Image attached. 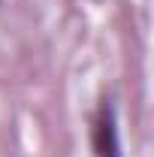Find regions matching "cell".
Returning a JSON list of instances; mask_svg holds the SVG:
<instances>
[{
  "label": "cell",
  "mask_w": 154,
  "mask_h": 157,
  "mask_svg": "<svg viewBox=\"0 0 154 157\" xmlns=\"http://www.w3.org/2000/svg\"><path fill=\"white\" fill-rule=\"evenodd\" d=\"M91 151H94V157H124L121 130H118V112L109 97L100 100L94 118H91Z\"/></svg>",
  "instance_id": "obj_1"
}]
</instances>
